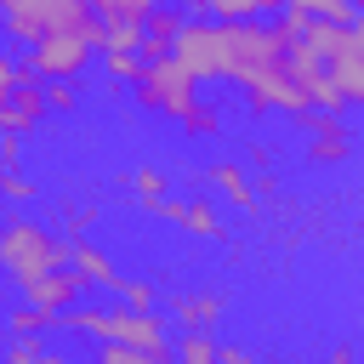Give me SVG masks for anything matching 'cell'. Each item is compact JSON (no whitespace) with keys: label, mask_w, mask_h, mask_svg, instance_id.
I'll return each instance as SVG.
<instances>
[{"label":"cell","mask_w":364,"mask_h":364,"mask_svg":"<svg viewBox=\"0 0 364 364\" xmlns=\"http://www.w3.org/2000/svg\"><path fill=\"white\" fill-rule=\"evenodd\" d=\"M245 165H256V171H267V165H273V148H267V142H250V154H245Z\"/></svg>","instance_id":"obj_29"},{"label":"cell","mask_w":364,"mask_h":364,"mask_svg":"<svg viewBox=\"0 0 364 364\" xmlns=\"http://www.w3.org/2000/svg\"><path fill=\"white\" fill-rule=\"evenodd\" d=\"M6 330H11V336H46V330H57V318H51L46 307H34V301H17V307L6 313Z\"/></svg>","instance_id":"obj_18"},{"label":"cell","mask_w":364,"mask_h":364,"mask_svg":"<svg viewBox=\"0 0 364 364\" xmlns=\"http://www.w3.org/2000/svg\"><path fill=\"white\" fill-rule=\"evenodd\" d=\"M85 6H97V0H85Z\"/></svg>","instance_id":"obj_33"},{"label":"cell","mask_w":364,"mask_h":364,"mask_svg":"<svg viewBox=\"0 0 364 364\" xmlns=\"http://www.w3.org/2000/svg\"><path fill=\"white\" fill-rule=\"evenodd\" d=\"M176 28H182V11L171 6V0H154L148 6V17H142V57H165L171 51V40H176Z\"/></svg>","instance_id":"obj_14"},{"label":"cell","mask_w":364,"mask_h":364,"mask_svg":"<svg viewBox=\"0 0 364 364\" xmlns=\"http://www.w3.org/2000/svg\"><path fill=\"white\" fill-rule=\"evenodd\" d=\"M46 85V114H74L80 108V85L74 80H40Z\"/></svg>","instance_id":"obj_23"},{"label":"cell","mask_w":364,"mask_h":364,"mask_svg":"<svg viewBox=\"0 0 364 364\" xmlns=\"http://www.w3.org/2000/svg\"><path fill=\"white\" fill-rule=\"evenodd\" d=\"M176 11H205V0H171Z\"/></svg>","instance_id":"obj_31"},{"label":"cell","mask_w":364,"mask_h":364,"mask_svg":"<svg viewBox=\"0 0 364 364\" xmlns=\"http://www.w3.org/2000/svg\"><path fill=\"white\" fill-rule=\"evenodd\" d=\"M154 216L176 222V228L193 233V239H216V233H222V210H216L210 199H176V193H165V199L154 205Z\"/></svg>","instance_id":"obj_10"},{"label":"cell","mask_w":364,"mask_h":364,"mask_svg":"<svg viewBox=\"0 0 364 364\" xmlns=\"http://www.w3.org/2000/svg\"><path fill=\"white\" fill-rule=\"evenodd\" d=\"M148 6H154V0H97L91 11H97V23H102V28H142Z\"/></svg>","instance_id":"obj_16"},{"label":"cell","mask_w":364,"mask_h":364,"mask_svg":"<svg viewBox=\"0 0 364 364\" xmlns=\"http://www.w3.org/2000/svg\"><path fill=\"white\" fill-rule=\"evenodd\" d=\"M0 199L6 205H34L40 199V182H28L17 165H0Z\"/></svg>","instance_id":"obj_20"},{"label":"cell","mask_w":364,"mask_h":364,"mask_svg":"<svg viewBox=\"0 0 364 364\" xmlns=\"http://www.w3.org/2000/svg\"><path fill=\"white\" fill-rule=\"evenodd\" d=\"M91 6L85 0H0V23L11 46H28L40 28H63V23H85Z\"/></svg>","instance_id":"obj_5"},{"label":"cell","mask_w":364,"mask_h":364,"mask_svg":"<svg viewBox=\"0 0 364 364\" xmlns=\"http://www.w3.org/2000/svg\"><path fill=\"white\" fill-rule=\"evenodd\" d=\"M216 347H222V341H210V330H182L176 358H182V364H210V358H216Z\"/></svg>","instance_id":"obj_21"},{"label":"cell","mask_w":364,"mask_h":364,"mask_svg":"<svg viewBox=\"0 0 364 364\" xmlns=\"http://www.w3.org/2000/svg\"><path fill=\"white\" fill-rule=\"evenodd\" d=\"M205 182H210V193L228 199L233 210H250V205H256V182H250V165H245V159H216V165L205 171Z\"/></svg>","instance_id":"obj_11"},{"label":"cell","mask_w":364,"mask_h":364,"mask_svg":"<svg viewBox=\"0 0 364 364\" xmlns=\"http://www.w3.org/2000/svg\"><path fill=\"white\" fill-rule=\"evenodd\" d=\"M222 313H228V301H222L216 290H176V296H171V318H176L182 330H216Z\"/></svg>","instance_id":"obj_12"},{"label":"cell","mask_w":364,"mask_h":364,"mask_svg":"<svg viewBox=\"0 0 364 364\" xmlns=\"http://www.w3.org/2000/svg\"><path fill=\"white\" fill-rule=\"evenodd\" d=\"M119 182H131V199L142 205V210H154L165 193H171V182H165V171H154V165H136L131 176H119Z\"/></svg>","instance_id":"obj_17"},{"label":"cell","mask_w":364,"mask_h":364,"mask_svg":"<svg viewBox=\"0 0 364 364\" xmlns=\"http://www.w3.org/2000/svg\"><path fill=\"white\" fill-rule=\"evenodd\" d=\"M40 125H46V85H40L34 74H23V80L0 97V131L28 136V131H40Z\"/></svg>","instance_id":"obj_9"},{"label":"cell","mask_w":364,"mask_h":364,"mask_svg":"<svg viewBox=\"0 0 364 364\" xmlns=\"http://www.w3.org/2000/svg\"><path fill=\"white\" fill-rule=\"evenodd\" d=\"M97 51H102V68H108L114 85H131V74L142 68V51L136 46H97Z\"/></svg>","instance_id":"obj_19"},{"label":"cell","mask_w":364,"mask_h":364,"mask_svg":"<svg viewBox=\"0 0 364 364\" xmlns=\"http://www.w3.org/2000/svg\"><path fill=\"white\" fill-rule=\"evenodd\" d=\"M114 290H119V301H131V307H154L159 301V290H154V279H114Z\"/></svg>","instance_id":"obj_24"},{"label":"cell","mask_w":364,"mask_h":364,"mask_svg":"<svg viewBox=\"0 0 364 364\" xmlns=\"http://www.w3.org/2000/svg\"><path fill=\"white\" fill-rule=\"evenodd\" d=\"M17 159H23V136L0 131V165H17Z\"/></svg>","instance_id":"obj_28"},{"label":"cell","mask_w":364,"mask_h":364,"mask_svg":"<svg viewBox=\"0 0 364 364\" xmlns=\"http://www.w3.org/2000/svg\"><path fill=\"white\" fill-rule=\"evenodd\" d=\"M131 91H136V102H142L148 114L182 119V114L193 108V97H199V80L165 51V57H142V68L131 74Z\"/></svg>","instance_id":"obj_4"},{"label":"cell","mask_w":364,"mask_h":364,"mask_svg":"<svg viewBox=\"0 0 364 364\" xmlns=\"http://www.w3.org/2000/svg\"><path fill=\"white\" fill-rule=\"evenodd\" d=\"M205 17H216V23H239V17H256V0H205Z\"/></svg>","instance_id":"obj_25"},{"label":"cell","mask_w":364,"mask_h":364,"mask_svg":"<svg viewBox=\"0 0 364 364\" xmlns=\"http://www.w3.org/2000/svg\"><path fill=\"white\" fill-rule=\"evenodd\" d=\"M57 324H63V330H80V336H97V341H125V347H136L148 364H165V358H171L165 318H159L154 307H131V301L102 307V301L74 296V301L57 313Z\"/></svg>","instance_id":"obj_1"},{"label":"cell","mask_w":364,"mask_h":364,"mask_svg":"<svg viewBox=\"0 0 364 364\" xmlns=\"http://www.w3.org/2000/svg\"><path fill=\"white\" fill-rule=\"evenodd\" d=\"M182 125V136L188 142H210V136H222V125H228V114L216 108V102H205V97H193V108L176 119Z\"/></svg>","instance_id":"obj_15"},{"label":"cell","mask_w":364,"mask_h":364,"mask_svg":"<svg viewBox=\"0 0 364 364\" xmlns=\"http://www.w3.org/2000/svg\"><path fill=\"white\" fill-rule=\"evenodd\" d=\"M0 216H6V199H0Z\"/></svg>","instance_id":"obj_32"},{"label":"cell","mask_w":364,"mask_h":364,"mask_svg":"<svg viewBox=\"0 0 364 364\" xmlns=\"http://www.w3.org/2000/svg\"><path fill=\"white\" fill-rule=\"evenodd\" d=\"M6 358H11V364H40V358L57 364L51 347H46V336H11V341H6Z\"/></svg>","instance_id":"obj_22"},{"label":"cell","mask_w":364,"mask_h":364,"mask_svg":"<svg viewBox=\"0 0 364 364\" xmlns=\"http://www.w3.org/2000/svg\"><path fill=\"white\" fill-rule=\"evenodd\" d=\"M279 6H290V0H256V17H273Z\"/></svg>","instance_id":"obj_30"},{"label":"cell","mask_w":364,"mask_h":364,"mask_svg":"<svg viewBox=\"0 0 364 364\" xmlns=\"http://www.w3.org/2000/svg\"><path fill=\"white\" fill-rule=\"evenodd\" d=\"M301 131H307V159L313 165H341V159H353V125L341 119V114H330V108H301V114H290Z\"/></svg>","instance_id":"obj_6"},{"label":"cell","mask_w":364,"mask_h":364,"mask_svg":"<svg viewBox=\"0 0 364 364\" xmlns=\"http://www.w3.org/2000/svg\"><path fill=\"white\" fill-rule=\"evenodd\" d=\"M97 40H102V23L97 11L85 23H63V28H40L28 46H23V68L34 80H80L97 57Z\"/></svg>","instance_id":"obj_2"},{"label":"cell","mask_w":364,"mask_h":364,"mask_svg":"<svg viewBox=\"0 0 364 364\" xmlns=\"http://www.w3.org/2000/svg\"><path fill=\"white\" fill-rule=\"evenodd\" d=\"M23 74H28V68H23V57H6V51H0V97H6Z\"/></svg>","instance_id":"obj_26"},{"label":"cell","mask_w":364,"mask_h":364,"mask_svg":"<svg viewBox=\"0 0 364 364\" xmlns=\"http://www.w3.org/2000/svg\"><path fill=\"white\" fill-rule=\"evenodd\" d=\"M17 290H23V301H34V307H46L51 318L85 290L80 284V273L68 267V262H57V267H40V273H28V279H17Z\"/></svg>","instance_id":"obj_8"},{"label":"cell","mask_w":364,"mask_h":364,"mask_svg":"<svg viewBox=\"0 0 364 364\" xmlns=\"http://www.w3.org/2000/svg\"><path fill=\"white\" fill-rule=\"evenodd\" d=\"M68 267L80 273V284H102V290H114V279H119V267L108 262V250H97L85 233H68Z\"/></svg>","instance_id":"obj_13"},{"label":"cell","mask_w":364,"mask_h":364,"mask_svg":"<svg viewBox=\"0 0 364 364\" xmlns=\"http://www.w3.org/2000/svg\"><path fill=\"white\" fill-rule=\"evenodd\" d=\"M63 222H68V233H85V228L97 222V205H68V216H63Z\"/></svg>","instance_id":"obj_27"},{"label":"cell","mask_w":364,"mask_h":364,"mask_svg":"<svg viewBox=\"0 0 364 364\" xmlns=\"http://www.w3.org/2000/svg\"><path fill=\"white\" fill-rule=\"evenodd\" d=\"M57 262H68V239L63 233L34 222L23 205H17V216H0V267L11 273V284L40 273V267H57Z\"/></svg>","instance_id":"obj_3"},{"label":"cell","mask_w":364,"mask_h":364,"mask_svg":"<svg viewBox=\"0 0 364 364\" xmlns=\"http://www.w3.org/2000/svg\"><path fill=\"white\" fill-rule=\"evenodd\" d=\"M324 80L341 91L347 108L364 102V28H358V23L336 40V51H330V63H324Z\"/></svg>","instance_id":"obj_7"}]
</instances>
